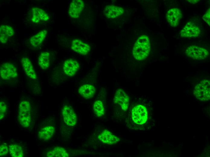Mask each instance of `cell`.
Returning <instances> with one entry per match:
<instances>
[{"label": "cell", "instance_id": "7402d4cb", "mask_svg": "<svg viewBox=\"0 0 210 157\" xmlns=\"http://www.w3.org/2000/svg\"><path fill=\"white\" fill-rule=\"evenodd\" d=\"M51 56L49 52H41L38 58V65L43 69L48 68L50 66Z\"/></svg>", "mask_w": 210, "mask_h": 157}, {"label": "cell", "instance_id": "cb8c5ba5", "mask_svg": "<svg viewBox=\"0 0 210 157\" xmlns=\"http://www.w3.org/2000/svg\"><path fill=\"white\" fill-rule=\"evenodd\" d=\"M9 152L11 156L13 157L24 156V152L22 147L16 144H11L9 146Z\"/></svg>", "mask_w": 210, "mask_h": 157}, {"label": "cell", "instance_id": "7a4b0ae2", "mask_svg": "<svg viewBox=\"0 0 210 157\" xmlns=\"http://www.w3.org/2000/svg\"><path fill=\"white\" fill-rule=\"evenodd\" d=\"M150 51V46L149 37L143 35L136 40L133 48L132 54L134 58L138 61L145 59Z\"/></svg>", "mask_w": 210, "mask_h": 157}, {"label": "cell", "instance_id": "d6986e66", "mask_svg": "<svg viewBox=\"0 0 210 157\" xmlns=\"http://www.w3.org/2000/svg\"><path fill=\"white\" fill-rule=\"evenodd\" d=\"M13 28L8 25H2L0 27V41L1 43H5L8 38L12 37L14 34Z\"/></svg>", "mask_w": 210, "mask_h": 157}, {"label": "cell", "instance_id": "8992f818", "mask_svg": "<svg viewBox=\"0 0 210 157\" xmlns=\"http://www.w3.org/2000/svg\"><path fill=\"white\" fill-rule=\"evenodd\" d=\"M0 75L1 77L5 80L16 78L18 76L17 69L11 62H4L1 65Z\"/></svg>", "mask_w": 210, "mask_h": 157}, {"label": "cell", "instance_id": "5bb4252c", "mask_svg": "<svg viewBox=\"0 0 210 157\" xmlns=\"http://www.w3.org/2000/svg\"><path fill=\"white\" fill-rule=\"evenodd\" d=\"M99 140L103 143L112 145L117 143L119 138L107 130H104L98 136Z\"/></svg>", "mask_w": 210, "mask_h": 157}, {"label": "cell", "instance_id": "d4e9b609", "mask_svg": "<svg viewBox=\"0 0 210 157\" xmlns=\"http://www.w3.org/2000/svg\"><path fill=\"white\" fill-rule=\"evenodd\" d=\"M93 110L98 117H101L104 115V109L102 102L100 100L96 101L94 104Z\"/></svg>", "mask_w": 210, "mask_h": 157}, {"label": "cell", "instance_id": "5b68a950", "mask_svg": "<svg viewBox=\"0 0 210 157\" xmlns=\"http://www.w3.org/2000/svg\"><path fill=\"white\" fill-rule=\"evenodd\" d=\"M186 55L193 59L201 60L205 59L209 55L205 49L196 45L188 46L186 50Z\"/></svg>", "mask_w": 210, "mask_h": 157}, {"label": "cell", "instance_id": "8fae6325", "mask_svg": "<svg viewBox=\"0 0 210 157\" xmlns=\"http://www.w3.org/2000/svg\"><path fill=\"white\" fill-rule=\"evenodd\" d=\"M80 67V64L77 61L72 59H68L65 61L63 69L66 75L73 76L78 72Z\"/></svg>", "mask_w": 210, "mask_h": 157}, {"label": "cell", "instance_id": "f1b7e54d", "mask_svg": "<svg viewBox=\"0 0 210 157\" xmlns=\"http://www.w3.org/2000/svg\"><path fill=\"white\" fill-rule=\"evenodd\" d=\"M188 2L191 3L193 4L198 3L199 1V0H188Z\"/></svg>", "mask_w": 210, "mask_h": 157}, {"label": "cell", "instance_id": "30bf717a", "mask_svg": "<svg viewBox=\"0 0 210 157\" xmlns=\"http://www.w3.org/2000/svg\"><path fill=\"white\" fill-rule=\"evenodd\" d=\"M166 16V20L170 25L176 27L179 25L180 21L182 18L183 14L180 9L174 8L168 10Z\"/></svg>", "mask_w": 210, "mask_h": 157}, {"label": "cell", "instance_id": "6da1fadb", "mask_svg": "<svg viewBox=\"0 0 210 157\" xmlns=\"http://www.w3.org/2000/svg\"><path fill=\"white\" fill-rule=\"evenodd\" d=\"M126 119V124L130 129L136 130L142 129V126L147 122L148 114L146 107L141 104L134 106Z\"/></svg>", "mask_w": 210, "mask_h": 157}, {"label": "cell", "instance_id": "277c9868", "mask_svg": "<svg viewBox=\"0 0 210 157\" xmlns=\"http://www.w3.org/2000/svg\"><path fill=\"white\" fill-rule=\"evenodd\" d=\"M210 82L207 80L201 81L195 87L193 93L196 97L202 101L209 100L210 98Z\"/></svg>", "mask_w": 210, "mask_h": 157}, {"label": "cell", "instance_id": "ffe728a7", "mask_svg": "<svg viewBox=\"0 0 210 157\" xmlns=\"http://www.w3.org/2000/svg\"><path fill=\"white\" fill-rule=\"evenodd\" d=\"M55 128L53 126H47L41 129L38 132V137L40 139L47 141L53 135Z\"/></svg>", "mask_w": 210, "mask_h": 157}, {"label": "cell", "instance_id": "3957f363", "mask_svg": "<svg viewBox=\"0 0 210 157\" xmlns=\"http://www.w3.org/2000/svg\"><path fill=\"white\" fill-rule=\"evenodd\" d=\"M31 106L27 101H21L18 106V120L20 124L24 127L29 126L32 120Z\"/></svg>", "mask_w": 210, "mask_h": 157}, {"label": "cell", "instance_id": "ac0fdd59", "mask_svg": "<svg viewBox=\"0 0 210 157\" xmlns=\"http://www.w3.org/2000/svg\"><path fill=\"white\" fill-rule=\"evenodd\" d=\"M96 92L95 87L90 84L84 85L78 89V92L83 98L89 99L93 97Z\"/></svg>", "mask_w": 210, "mask_h": 157}, {"label": "cell", "instance_id": "44dd1931", "mask_svg": "<svg viewBox=\"0 0 210 157\" xmlns=\"http://www.w3.org/2000/svg\"><path fill=\"white\" fill-rule=\"evenodd\" d=\"M47 34L46 30H41L30 38L29 40V41L33 46L37 47L43 43Z\"/></svg>", "mask_w": 210, "mask_h": 157}, {"label": "cell", "instance_id": "603a6c76", "mask_svg": "<svg viewBox=\"0 0 210 157\" xmlns=\"http://www.w3.org/2000/svg\"><path fill=\"white\" fill-rule=\"evenodd\" d=\"M46 156L48 157H68V154L64 148L57 146L48 152Z\"/></svg>", "mask_w": 210, "mask_h": 157}, {"label": "cell", "instance_id": "4316f807", "mask_svg": "<svg viewBox=\"0 0 210 157\" xmlns=\"http://www.w3.org/2000/svg\"><path fill=\"white\" fill-rule=\"evenodd\" d=\"M202 19L209 25H210V9L208 8L202 17Z\"/></svg>", "mask_w": 210, "mask_h": 157}, {"label": "cell", "instance_id": "4fadbf2b", "mask_svg": "<svg viewBox=\"0 0 210 157\" xmlns=\"http://www.w3.org/2000/svg\"><path fill=\"white\" fill-rule=\"evenodd\" d=\"M84 3L82 0H73L71 2L68 9L69 16L74 18H78L83 10Z\"/></svg>", "mask_w": 210, "mask_h": 157}, {"label": "cell", "instance_id": "9c48e42d", "mask_svg": "<svg viewBox=\"0 0 210 157\" xmlns=\"http://www.w3.org/2000/svg\"><path fill=\"white\" fill-rule=\"evenodd\" d=\"M200 32V30L198 26L194 22L189 21L180 31V35L183 37H198Z\"/></svg>", "mask_w": 210, "mask_h": 157}, {"label": "cell", "instance_id": "83f0119b", "mask_svg": "<svg viewBox=\"0 0 210 157\" xmlns=\"http://www.w3.org/2000/svg\"><path fill=\"white\" fill-rule=\"evenodd\" d=\"M8 149L7 146L5 145L2 144L0 146V156H3L6 155L8 153Z\"/></svg>", "mask_w": 210, "mask_h": 157}, {"label": "cell", "instance_id": "e0dca14e", "mask_svg": "<svg viewBox=\"0 0 210 157\" xmlns=\"http://www.w3.org/2000/svg\"><path fill=\"white\" fill-rule=\"evenodd\" d=\"M21 63L24 70L27 76L32 79L36 80L37 76L29 59L27 57H23L21 59Z\"/></svg>", "mask_w": 210, "mask_h": 157}, {"label": "cell", "instance_id": "52a82bcc", "mask_svg": "<svg viewBox=\"0 0 210 157\" xmlns=\"http://www.w3.org/2000/svg\"><path fill=\"white\" fill-rule=\"evenodd\" d=\"M62 115L64 121L67 125L73 127L77 124V116L71 106H64L62 110Z\"/></svg>", "mask_w": 210, "mask_h": 157}, {"label": "cell", "instance_id": "ba28073f", "mask_svg": "<svg viewBox=\"0 0 210 157\" xmlns=\"http://www.w3.org/2000/svg\"><path fill=\"white\" fill-rule=\"evenodd\" d=\"M115 104L118 105L123 111L128 109L129 104V98L123 90L119 89L116 92L113 99Z\"/></svg>", "mask_w": 210, "mask_h": 157}, {"label": "cell", "instance_id": "7c38bea8", "mask_svg": "<svg viewBox=\"0 0 210 157\" xmlns=\"http://www.w3.org/2000/svg\"><path fill=\"white\" fill-rule=\"evenodd\" d=\"M71 48L75 52L83 55L87 54L91 50L90 46L88 44L78 39L72 41Z\"/></svg>", "mask_w": 210, "mask_h": 157}, {"label": "cell", "instance_id": "2e32d148", "mask_svg": "<svg viewBox=\"0 0 210 157\" xmlns=\"http://www.w3.org/2000/svg\"><path fill=\"white\" fill-rule=\"evenodd\" d=\"M124 12L122 7L113 5H108L105 6L103 11L104 14L108 18H114L122 15Z\"/></svg>", "mask_w": 210, "mask_h": 157}, {"label": "cell", "instance_id": "484cf974", "mask_svg": "<svg viewBox=\"0 0 210 157\" xmlns=\"http://www.w3.org/2000/svg\"><path fill=\"white\" fill-rule=\"evenodd\" d=\"M7 107L6 103L2 101H0V119H2L5 116Z\"/></svg>", "mask_w": 210, "mask_h": 157}, {"label": "cell", "instance_id": "9a60e30c", "mask_svg": "<svg viewBox=\"0 0 210 157\" xmlns=\"http://www.w3.org/2000/svg\"><path fill=\"white\" fill-rule=\"evenodd\" d=\"M31 21L34 23L48 21L49 17L48 14L42 9L37 7L32 8L31 10Z\"/></svg>", "mask_w": 210, "mask_h": 157}]
</instances>
